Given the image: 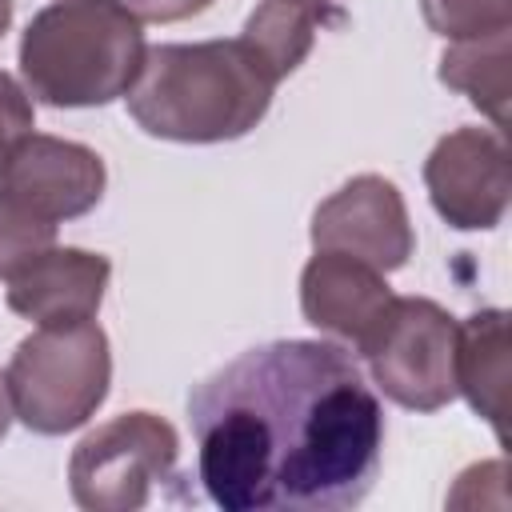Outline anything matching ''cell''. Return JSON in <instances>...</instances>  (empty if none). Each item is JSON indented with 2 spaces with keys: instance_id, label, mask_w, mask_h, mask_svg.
<instances>
[{
  "instance_id": "obj_1",
  "label": "cell",
  "mask_w": 512,
  "mask_h": 512,
  "mask_svg": "<svg viewBox=\"0 0 512 512\" xmlns=\"http://www.w3.org/2000/svg\"><path fill=\"white\" fill-rule=\"evenodd\" d=\"M196 480L224 512L356 508L380 472L384 408L356 356L268 340L188 392Z\"/></svg>"
},
{
  "instance_id": "obj_2",
  "label": "cell",
  "mask_w": 512,
  "mask_h": 512,
  "mask_svg": "<svg viewBox=\"0 0 512 512\" xmlns=\"http://www.w3.org/2000/svg\"><path fill=\"white\" fill-rule=\"evenodd\" d=\"M276 80L236 40L156 44L128 88V116L156 140L220 144L248 136L272 108Z\"/></svg>"
},
{
  "instance_id": "obj_3",
  "label": "cell",
  "mask_w": 512,
  "mask_h": 512,
  "mask_svg": "<svg viewBox=\"0 0 512 512\" xmlns=\"http://www.w3.org/2000/svg\"><path fill=\"white\" fill-rule=\"evenodd\" d=\"M144 56L140 20L116 0H56L20 36L24 88L52 108H100L128 96Z\"/></svg>"
},
{
  "instance_id": "obj_4",
  "label": "cell",
  "mask_w": 512,
  "mask_h": 512,
  "mask_svg": "<svg viewBox=\"0 0 512 512\" xmlns=\"http://www.w3.org/2000/svg\"><path fill=\"white\" fill-rule=\"evenodd\" d=\"M16 420L36 436L76 432L96 416L112 384V348L96 320L52 324L24 336L8 360Z\"/></svg>"
},
{
  "instance_id": "obj_5",
  "label": "cell",
  "mask_w": 512,
  "mask_h": 512,
  "mask_svg": "<svg viewBox=\"0 0 512 512\" xmlns=\"http://www.w3.org/2000/svg\"><path fill=\"white\" fill-rule=\"evenodd\" d=\"M180 436L156 412H124L96 424L68 460L72 500L88 512H136L176 476Z\"/></svg>"
},
{
  "instance_id": "obj_6",
  "label": "cell",
  "mask_w": 512,
  "mask_h": 512,
  "mask_svg": "<svg viewBox=\"0 0 512 512\" xmlns=\"http://www.w3.org/2000/svg\"><path fill=\"white\" fill-rule=\"evenodd\" d=\"M360 356L376 388L408 412H440L456 400V316L428 296H396Z\"/></svg>"
},
{
  "instance_id": "obj_7",
  "label": "cell",
  "mask_w": 512,
  "mask_h": 512,
  "mask_svg": "<svg viewBox=\"0 0 512 512\" xmlns=\"http://www.w3.org/2000/svg\"><path fill=\"white\" fill-rule=\"evenodd\" d=\"M428 200L456 232H488L504 220L512 200V160L504 132L456 128L436 140L424 160Z\"/></svg>"
},
{
  "instance_id": "obj_8",
  "label": "cell",
  "mask_w": 512,
  "mask_h": 512,
  "mask_svg": "<svg viewBox=\"0 0 512 512\" xmlns=\"http://www.w3.org/2000/svg\"><path fill=\"white\" fill-rule=\"evenodd\" d=\"M308 236H312V248L348 252V256L380 268L384 276L404 268L416 248L400 188L376 172H364V176H352L348 184H340L312 212Z\"/></svg>"
},
{
  "instance_id": "obj_9",
  "label": "cell",
  "mask_w": 512,
  "mask_h": 512,
  "mask_svg": "<svg viewBox=\"0 0 512 512\" xmlns=\"http://www.w3.org/2000/svg\"><path fill=\"white\" fill-rule=\"evenodd\" d=\"M108 172L100 152L76 140L32 132L0 164V196L28 208L40 220H76L104 196Z\"/></svg>"
},
{
  "instance_id": "obj_10",
  "label": "cell",
  "mask_w": 512,
  "mask_h": 512,
  "mask_svg": "<svg viewBox=\"0 0 512 512\" xmlns=\"http://www.w3.org/2000/svg\"><path fill=\"white\" fill-rule=\"evenodd\" d=\"M396 292L388 288L384 272L348 256V252H324L304 264L300 272V312L312 328L344 340L348 348L364 352L380 324L392 312Z\"/></svg>"
},
{
  "instance_id": "obj_11",
  "label": "cell",
  "mask_w": 512,
  "mask_h": 512,
  "mask_svg": "<svg viewBox=\"0 0 512 512\" xmlns=\"http://www.w3.org/2000/svg\"><path fill=\"white\" fill-rule=\"evenodd\" d=\"M112 260L88 248H48L8 280V308L40 328L92 320L104 304Z\"/></svg>"
},
{
  "instance_id": "obj_12",
  "label": "cell",
  "mask_w": 512,
  "mask_h": 512,
  "mask_svg": "<svg viewBox=\"0 0 512 512\" xmlns=\"http://www.w3.org/2000/svg\"><path fill=\"white\" fill-rule=\"evenodd\" d=\"M456 392L484 416L504 444L508 416V312L480 308L456 320Z\"/></svg>"
},
{
  "instance_id": "obj_13",
  "label": "cell",
  "mask_w": 512,
  "mask_h": 512,
  "mask_svg": "<svg viewBox=\"0 0 512 512\" xmlns=\"http://www.w3.org/2000/svg\"><path fill=\"white\" fill-rule=\"evenodd\" d=\"M324 20L340 24L344 12H336L332 4H304V0H260L256 12L244 20L240 40L252 48V56L272 72V80L280 84L284 76H292L304 56L316 44V32L324 28Z\"/></svg>"
},
{
  "instance_id": "obj_14",
  "label": "cell",
  "mask_w": 512,
  "mask_h": 512,
  "mask_svg": "<svg viewBox=\"0 0 512 512\" xmlns=\"http://www.w3.org/2000/svg\"><path fill=\"white\" fill-rule=\"evenodd\" d=\"M440 84L464 92L492 120V128L504 132L512 96V36L448 44L440 56Z\"/></svg>"
},
{
  "instance_id": "obj_15",
  "label": "cell",
  "mask_w": 512,
  "mask_h": 512,
  "mask_svg": "<svg viewBox=\"0 0 512 512\" xmlns=\"http://www.w3.org/2000/svg\"><path fill=\"white\" fill-rule=\"evenodd\" d=\"M424 24L452 40H488V36H512V0H420Z\"/></svg>"
},
{
  "instance_id": "obj_16",
  "label": "cell",
  "mask_w": 512,
  "mask_h": 512,
  "mask_svg": "<svg viewBox=\"0 0 512 512\" xmlns=\"http://www.w3.org/2000/svg\"><path fill=\"white\" fill-rule=\"evenodd\" d=\"M48 248H56V224L0 196V280H12Z\"/></svg>"
},
{
  "instance_id": "obj_17",
  "label": "cell",
  "mask_w": 512,
  "mask_h": 512,
  "mask_svg": "<svg viewBox=\"0 0 512 512\" xmlns=\"http://www.w3.org/2000/svg\"><path fill=\"white\" fill-rule=\"evenodd\" d=\"M32 128H36V112L28 88L16 76L0 72V164L16 152L24 136H32Z\"/></svg>"
},
{
  "instance_id": "obj_18",
  "label": "cell",
  "mask_w": 512,
  "mask_h": 512,
  "mask_svg": "<svg viewBox=\"0 0 512 512\" xmlns=\"http://www.w3.org/2000/svg\"><path fill=\"white\" fill-rule=\"evenodd\" d=\"M124 12H132L140 24H172V20H188L204 8H212V0H116Z\"/></svg>"
},
{
  "instance_id": "obj_19",
  "label": "cell",
  "mask_w": 512,
  "mask_h": 512,
  "mask_svg": "<svg viewBox=\"0 0 512 512\" xmlns=\"http://www.w3.org/2000/svg\"><path fill=\"white\" fill-rule=\"evenodd\" d=\"M12 420H16V408H12V392H8V380H4V372H0V440L8 436Z\"/></svg>"
},
{
  "instance_id": "obj_20",
  "label": "cell",
  "mask_w": 512,
  "mask_h": 512,
  "mask_svg": "<svg viewBox=\"0 0 512 512\" xmlns=\"http://www.w3.org/2000/svg\"><path fill=\"white\" fill-rule=\"evenodd\" d=\"M8 24H12V0H0V40H4Z\"/></svg>"
},
{
  "instance_id": "obj_21",
  "label": "cell",
  "mask_w": 512,
  "mask_h": 512,
  "mask_svg": "<svg viewBox=\"0 0 512 512\" xmlns=\"http://www.w3.org/2000/svg\"><path fill=\"white\" fill-rule=\"evenodd\" d=\"M304 4H328V0H304Z\"/></svg>"
}]
</instances>
